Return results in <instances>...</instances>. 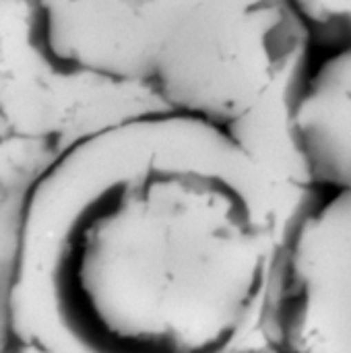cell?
<instances>
[{
    "label": "cell",
    "instance_id": "cell-1",
    "mask_svg": "<svg viewBox=\"0 0 351 353\" xmlns=\"http://www.w3.org/2000/svg\"><path fill=\"white\" fill-rule=\"evenodd\" d=\"M277 215L269 176L240 151L120 174L66 228L64 312L99 353H215L261 288Z\"/></svg>",
    "mask_w": 351,
    "mask_h": 353
},
{
    "label": "cell",
    "instance_id": "cell-2",
    "mask_svg": "<svg viewBox=\"0 0 351 353\" xmlns=\"http://www.w3.org/2000/svg\"><path fill=\"white\" fill-rule=\"evenodd\" d=\"M296 347L351 353V190H331L294 230Z\"/></svg>",
    "mask_w": 351,
    "mask_h": 353
},
{
    "label": "cell",
    "instance_id": "cell-3",
    "mask_svg": "<svg viewBox=\"0 0 351 353\" xmlns=\"http://www.w3.org/2000/svg\"><path fill=\"white\" fill-rule=\"evenodd\" d=\"M306 72L296 101V126L319 184L351 190V35Z\"/></svg>",
    "mask_w": 351,
    "mask_h": 353
},
{
    "label": "cell",
    "instance_id": "cell-4",
    "mask_svg": "<svg viewBox=\"0 0 351 353\" xmlns=\"http://www.w3.org/2000/svg\"><path fill=\"white\" fill-rule=\"evenodd\" d=\"M294 17L325 43L335 46L351 35V0H285Z\"/></svg>",
    "mask_w": 351,
    "mask_h": 353
}]
</instances>
